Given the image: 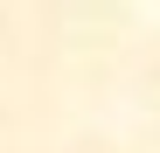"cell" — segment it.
Here are the masks:
<instances>
[]
</instances>
